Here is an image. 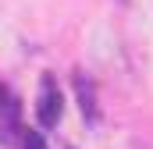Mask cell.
<instances>
[{"label": "cell", "instance_id": "6da1fadb", "mask_svg": "<svg viewBox=\"0 0 153 149\" xmlns=\"http://www.w3.org/2000/svg\"><path fill=\"white\" fill-rule=\"evenodd\" d=\"M36 117H39V124H43V128H53V124L61 121V89H57L53 74H46V78H43V85H39Z\"/></svg>", "mask_w": 153, "mask_h": 149}, {"label": "cell", "instance_id": "7a4b0ae2", "mask_svg": "<svg viewBox=\"0 0 153 149\" xmlns=\"http://www.w3.org/2000/svg\"><path fill=\"white\" fill-rule=\"evenodd\" d=\"M25 149H46L43 146V135H39V131H29V135H25Z\"/></svg>", "mask_w": 153, "mask_h": 149}]
</instances>
